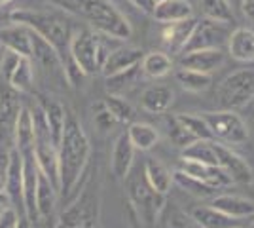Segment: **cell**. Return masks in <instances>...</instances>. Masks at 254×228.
Returning a JSON list of instances; mask_svg holds the SVG:
<instances>
[{"instance_id":"obj_1","label":"cell","mask_w":254,"mask_h":228,"mask_svg":"<svg viewBox=\"0 0 254 228\" xmlns=\"http://www.w3.org/2000/svg\"><path fill=\"white\" fill-rule=\"evenodd\" d=\"M91 158V145L80 120L74 114H66L61 141L57 145L59 162V196L68 204L80 190L85 177V167Z\"/></svg>"},{"instance_id":"obj_2","label":"cell","mask_w":254,"mask_h":228,"mask_svg":"<svg viewBox=\"0 0 254 228\" xmlns=\"http://www.w3.org/2000/svg\"><path fill=\"white\" fill-rule=\"evenodd\" d=\"M10 19L11 23L25 25L38 36H42L55 50V54L59 55L61 65L70 57L68 46H70V38L76 29L64 13L46 10H15L10 15Z\"/></svg>"},{"instance_id":"obj_3","label":"cell","mask_w":254,"mask_h":228,"mask_svg":"<svg viewBox=\"0 0 254 228\" xmlns=\"http://www.w3.org/2000/svg\"><path fill=\"white\" fill-rule=\"evenodd\" d=\"M72 10L80 15L89 29L126 42L131 38L133 27L112 0H74Z\"/></svg>"},{"instance_id":"obj_4","label":"cell","mask_w":254,"mask_h":228,"mask_svg":"<svg viewBox=\"0 0 254 228\" xmlns=\"http://www.w3.org/2000/svg\"><path fill=\"white\" fill-rule=\"evenodd\" d=\"M101 217V185L87 177L82 190L66 204L53 228H99Z\"/></svg>"},{"instance_id":"obj_5","label":"cell","mask_w":254,"mask_h":228,"mask_svg":"<svg viewBox=\"0 0 254 228\" xmlns=\"http://www.w3.org/2000/svg\"><path fill=\"white\" fill-rule=\"evenodd\" d=\"M124 181H126V192L129 198V204L137 211L138 219L146 227H154L158 223V217L165 206V202H167L165 194H159L148 185V181L144 177V169H138L135 173L129 171V175Z\"/></svg>"},{"instance_id":"obj_6","label":"cell","mask_w":254,"mask_h":228,"mask_svg":"<svg viewBox=\"0 0 254 228\" xmlns=\"http://www.w3.org/2000/svg\"><path fill=\"white\" fill-rule=\"evenodd\" d=\"M254 93V67L239 69L216 86L214 103L220 110L243 109Z\"/></svg>"},{"instance_id":"obj_7","label":"cell","mask_w":254,"mask_h":228,"mask_svg":"<svg viewBox=\"0 0 254 228\" xmlns=\"http://www.w3.org/2000/svg\"><path fill=\"white\" fill-rule=\"evenodd\" d=\"M209 130H211L212 141L222 145H241L249 139V126L241 114L235 110H214V112H203L201 114Z\"/></svg>"},{"instance_id":"obj_8","label":"cell","mask_w":254,"mask_h":228,"mask_svg":"<svg viewBox=\"0 0 254 228\" xmlns=\"http://www.w3.org/2000/svg\"><path fill=\"white\" fill-rule=\"evenodd\" d=\"M21 107V93L15 87H11L6 76L0 75V141L6 143L11 149H15L13 131Z\"/></svg>"},{"instance_id":"obj_9","label":"cell","mask_w":254,"mask_h":228,"mask_svg":"<svg viewBox=\"0 0 254 228\" xmlns=\"http://www.w3.org/2000/svg\"><path fill=\"white\" fill-rule=\"evenodd\" d=\"M97 46H99V33H95L89 27L76 29L72 38H70V46H68L70 57L76 61V65L84 71L85 76L95 75L99 71Z\"/></svg>"},{"instance_id":"obj_10","label":"cell","mask_w":254,"mask_h":228,"mask_svg":"<svg viewBox=\"0 0 254 228\" xmlns=\"http://www.w3.org/2000/svg\"><path fill=\"white\" fill-rule=\"evenodd\" d=\"M230 29L226 23L211 21V19H199L195 21V27L191 31L188 42L184 46L182 54L195 52V50H212V48H222L224 44H228L230 38ZM180 54V55H182Z\"/></svg>"},{"instance_id":"obj_11","label":"cell","mask_w":254,"mask_h":228,"mask_svg":"<svg viewBox=\"0 0 254 228\" xmlns=\"http://www.w3.org/2000/svg\"><path fill=\"white\" fill-rule=\"evenodd\" d=\"M214 152H216L218 167H222L233 183H251V181H254V173L251 165L245 162L237 152H233L230 147L214 141Z\"/></svg>"},{"instance_id":"obj_12","label":"cell","mask_w":254,"mask_h":228,"mask_svg":"<svg viewBox=\"0 0 254 228\" xmlns=\"http://www.w3.org/2000/svg\"><path fill=\"white\" fill-rule=\"evenodd\" d=\"M144 52L140 48H135V46H126V44H120L118 48H114L106 61L101 67V73L108 78V76L120 75V73H126L133 67L140 65V59H142Z\"/></svg>"},{"instance_id":"obj_13","label":"cell","mask_w":254,"mask_h":228,"mask_svg":"<svg viewBox=\"0 0 254 228\" xmlns=\"http://www.w3.org/2000/svg\"><path fill=\"white\" fill-rule=\"evenodd\" d=\"M226 61V54L222 48H212V50H195L182 54L180 57V67L191 69V71H199L205 75H212L214 71H218Z\"/></svg>"},{"instance_id":"obj_14","label":"cell","mask_w":254,"mask_h":228,"mask_svg":"<svg viewBox=\"0 0 254 228\" xmlns=\"http://www.w3.org/2000/svg\"><path fill=\"white\" fill-rule=\"evenodd\" d=\"M180 169H182L184 173H188V175H191V177H195V179H199V181L205 183V185L216 188V190H218V188H226V186H230L233 183L222 167L211 165V163L193 162V160H184V158H182Z\"/></svg>"},{"instance_id":"obj_15","label":"cell","mask_w":254,"mask_h":228,"mask_svg":"<svg viewBox=\"0 0 254 228\" xmlns=\"http://www.w3.org/2000/svg\"><path fill=\"white\" fill-rule=\"evenodd\" d=\"M0 44L13 54L21 57L32 55V31L25 25L11 23L10 27L0 29Z\"/></svg>"},{"instance_id":"obj_16","label":"cell","mask_w":254,"mask_h":228,"mask_svg":"<svg viewBox=\"0 0 254 228\" xmlns=\"http://www.w3.org/2000/svg\"><path fill=\"white\" fill-rule=\"evenodd\" d=\"M135 163V147L131 145L127 133L118 135V139L114 141L112 147V156H110V169L116 175L118 179H126L129 171L133 169Z\"/></svg>"},{"instance_id":"obj_17","label":"cell","mask_w":254,"mask_h":228,"mask_svg":"<svg viewBox=\"0 0 254 228\" xmlns=\"http://www.w3.org/2000/svg\"><path fill=\"white\" fill-rule=\"evenodd\" d=\"M211 206L218 211H222L224 215L233 219H249L254 215V202L247 200L243 196L235 194H218L212 198Z\"/></svg>"},{"instance_id":"obj_18","label":"cell","mask_w":254,"mask_h":228,"mask_svg":"<svg viewBox=\"0 0 254 228\" xmlns=\"http://www.w3.org/2000/svg\"><path fill=\"white\" fill-rule=\"evenodd\" d=\"M4 192L10 198L11 206L15 207L17 211H19V207H21V211H23V158L17 149L11 151L8 181H6Z\"/></svg>"},{"instance_id":"obj_19","label":"cell","mask_w":254,"mask_h":228,"mask_svg":"<svg viewBox=\"0 0 254 228\" xmlns=\"http://www.w3.org/2000/svg\"><path fill=\"white\" fill-rule=\"evenodd\" d=\"M152 17L159 23H177L193 17V8L188 0H161L154 6Z\"/></svg>"},{"instance_id":"obj_20","label":"cell","mask_w":254,"mask_h":228,"mask_svg":"<svg viewBox=\"0 0 254 228\" xmlns=\"http://www.w3.org/2000/svg\"><path fill=\"white\" fill-rule=\"evenodd\" d=\"M228 52L233 59L241 63L254 61V31L247 27H239L230 33L228 38Z\"/></svg>"},{"instance_id":"obj_21","label":"cell","mask_w":254,"mask_h":228,"mask_svg":"<svg viewBox=\"0 0 254 228\" xmlns=\"http://www.w3.org/2000/svg\"><path fill=\"white\" fill-rule=\"evenodd\" d=\"M38 105L42 107L44 112V118L48 122V128H50V135H52V141L53 145L57 147L59 141H61V135H63L64 130V122H66V110L64 107L55 101V99H48V97H40Z\"/></svg>"},{"instance_id":"obj_22","label":"cell","mask_w":254,"mask_h":228,"mask_svg":"<svg viewBox=\"0 0 254 228\" xmlns=\"http://www.w3.org/2000/svg\"><path fill=\"white\" fill-rule=\"evenodd\" d=\"M57 188L52 185V181L38 171V185H36V211H38V221H46L53 215L55 206H57Z\"/></svg>"},{"instance_id":"obj_23","label":"cell","mask_w":254,"mask_h":228,"mask_svg":"<svg viewBox=\"0 0 254 228\" xmlns=\"http://www.w3.org/2000/svg\"><path fill=\"white\" fill-rule=\"evenodd\" d=\"M175 101V91L169 86H150L140 95V105L146 112L161 114L169 109Z\"/></svg>"},{"instance_id":"obj_24","label":"cell","mask_w":254,"mask_h":228,"mask_svg":"<svg viewBox=\"0 0 254 228\" xmlns=\"http://www.w3.org/2000/svg\"><path fill=\"white\" fill-rule=\"evenodd\" d=\"M195 21L197 19L190 17V19H184V21L167 23V27L163 31V44L169 48L173 54H182L191 31L195 27Z\"/></svg>"},{"instance_id":"obj_25","label":"cell","mask_w":254,"mask_h":228,"mask_svg":"<svg viewBox=\"0 0 254 228\" xmlns=\"http://www.w3.org/2000/svg\"><path fill=\"white\" fill-rule=\"evenodd\" d=\"M193 221L201 228H232L241 225V219H233L224 215L222 211L214 209L212 206H197L190 211Z\"/></svg>"},{"instance_id":"obj_26","label":"cell","mask_w":254,"mask_h":228,"mask_svg":"<svg viewBox=\"0 0 254 228\" xmlns=\"http://www.w3.org/2000/svg\"><path fill=\"white\" fill-rule=\"evenodd\" d=\"M13 143L19 152L34 151V124H32L31 107L23 105L19 110V116L15 122V131H13Z\"/></svg>"},{"instance_id":"obj_27","label":"cell","mask_w":254,"mask_h":228,"mask_svg":"<svg viewBox=\"0 0 254 228\" xmlns=\"http://www.w3.org/2000/svg\"><path fill=\"white\" fill-rule=\"evenodd\" d=\"M144 177H146V181H148V185L159 192V194H165L171 190V185H173V173H171L169 169H167V165H163V163L156 160V158H148L146 162H144Z\"/></svg>"},{"instance_id":"obj_28","label":"cell","mask_w":254,"mask_h":228,"mask_svg":"<svg viewBox=\"0 0 254 228\" xmlns=\"http://www.w3.org/2000/svg\"><path fill=\"white\" fill-rule=\"evenodd\" d=\"M126 133L127 137H129V141H131V145L135 147V151H150L159 141V131L154 126L142 124V122H131Z\"/></svg>"},{"instance_id":"obj_29","label":"cell","mask_w":254,"mask_h":228,"mask_svg":"<svg viewBox=\"0 0 254 228\" xmlns=\"http://www.w3.org/2000/svg\"><path fill=\"white\" fill-rule=\"evenodd\" d=\"M159 228H201L190 213H186L184 209H180L175 204H167L161 209L158 217Z\"/></svg>"},{"instance_id":"obj_30","label":"cell","mask_w":254,"mask_h":228,"mask_svg":"<svg viewBox=\"0 0 254 228\" xmlns=\"http://www.w3.org/2000/svg\"><path fill=\"white\" fill-rule=\"evenodd\" d=\"M173 69V59L163 52H150L140 59V73L148 78H163Z\"/></svg>"},{"instance_id":"obj_31","label":"cell","mask_w":254,"mask_h":228,"mask_svg":"<svg viewBox=\"0 0 254 228\" xmlns=\"http://www.w3.org/2000/svg\"><path fill=\"white\" fill-rule=\"evenodd\" d=\"M8 80L11 87H15L19 93H31L34 87V69H32L31 57H19Z\"/></svg>"},{"instance_id":"obj_32","label":"cell","mask_w":254,"mask_h":228,"mask_svg":"<svg viewBox=\"0 0 254 228\" xmlns=\"http://www.w3.org/2000/svg\"><path fill=\"white\" fill-rule=\"evenodd\" d=\"M177 76V82L184 87L186 91L190 93H203L207 91L212 84V76L205 75V73H199V71H191V69H184L180 67L179 71L175 73Z\"/></svg>"},{"instance_id":"obj_33","label":"cell","mask_w":254,"mask_h":228,"mask_svg":"<svg viewBox=\"0 0 254 228\" xmlns=\"http://www.w3.org/2000/svg\"><path fill=\"white\" fill-rule=\"evenodd\" d=\"M199 6H201L205 19L226 23V25L235 21V15H233V8L230 0H199Z\"/></svg>"},{"instance_id":"obj_34","label":"cell","mask_w":254,"mask_h":228,"mask_svg":"<svg viewBox=\"0 0 254 228\" xmlns=\"http://www.w3.org/2000/svg\"><path fill=\"white\" fill-rule=\"evenodd\" d=\"M182 158L184 160H193V162L218 165L216 152H214V141H205V139H197V141L190 143L188 147H184L182 149Z\"/></svg>"},{"instance_id":"obj_35","label":"cell","mask_w":254,"mask_h":228,"mask_svg":"<svg viewBox=\"0 0 254 228\" xmlns=\"http://www.w3.org/2000/svg\"><path fill=\"white\" fill-rule=\"evenodd\" d=\"M173 183L177 186H180L184 192L195 196V198H209V196L216 194V188L205 185V183H201L199 179H195V177H191V175L184 173L182 169L173 171Z\"/></svg>"},{"instance_id":"obj_36","label":"cell","mask_w":254,"mask_h":228,"mask_svg":"<svg viewBox=\"0 0 254 228\" xmlns=\"http://www.w3.org/2000/svg\"><path fill=\"white\" fill-rule=\"evenodd\" d=\"M177 120L184 126V130L188 131L195 141L197 139L212 141L211 130H209V126H207L203 116H197V114H177Z\"/></svg>"},{"instance_id":"obj_37","label":"cell","mask_w":254,"mask_h":228,"mask_svg":"<svg viewBox=\"0 0 254 228\" xmlns=\"http://www.w3.org/2000/svg\"><path fill=\"white\" fill-rule=\"evenodd\" d=\"M105 103H106V107H108V110L114 114V118H116L118 124H131V122H133V118H135V109H133L131 103L126 101L122 95L110 93V95L105 99Z\"/></svg>"},{"instance_id":"obj_38","label":"cell","mask_w":254,"mask_h":228,"mask_svg":"<svg viewBox=\"0 0 254 228\" xmlns=\"http://www.w3.org/2000/svg\"><path fill=\"white\" fill-rule=\"evenodd\" d=\"M93 122H95V126L101 131H110L118 124L114 114L106 107L105 99L103 101H97L95 105H93Z\"/></svg>"},{"instance_id":"obj_39","label":"cell","mask_w":254,"mask_h":228,"mask_svg":"<svg viewBox=\"0 0 254 228\" xmlns=\"http://www.w3.org/2000/svg\"><path fill=\"white\" fill-rule=\"evenodd\" d=\"M167 124H169V139L173 141V145H177L179 149H184V147H188L190 143L195 141L190 133L184 130V126L177 120V116H171Z\"/></svg>"},{"instance_id":"obj_40","label":"cell","mask_w":254,"mask_h":228,"mask_svg":"<svg viewBox=\"0 0 254 228\" xmlns=\"http://www.w3.org/2000/svg\"><path fill=\"white\" fill-rule=\"evenodd\" d=\"M11 147L0 141V192H4L6 181H8V169H10V158H11Z\"/></svg>"},{"instance_id":"obj_41","label":"cell","mask_w":254,"mask_h":228,"mask_svg":"<svg viewBox=\"0 0 254 228\" xmlns=\"http://www.w3.org/2000/svg\"><path fill=\"white\" fill-rule=\"evenodd\" d=\"M19 221V211L13 206H8L4 211H0V228H15Z\"/></svg>"},{"instance_id":"obj_42","label":"cell","mask_w":254,"mask_h":228,"mask_svg":"<svg viewBox=\"0 0 254 228\" xmlns=\"http://www.w3.org/2000/svg\"><path fill=\"white\" fill-rule=\"evenodd\" d=\"M129 2H131L135 8H138L142 13H148V15H152L154 6H156V2H154V0H129Z\"/></svg>"},{"instance_id":"obj_43","label":"cell","mask_w":254,"mask_h":228,"mask_svg":"<svg viewBox=\"0 0 254 228\" xmlns=\"http://www.w3.org/2000/svg\"><path fill=\"white\" fill-rule=\"evenodd\" d=\"M241 11L245 17L254 21V0H241Z\"/></svg>"},{"instance_id":"obj_44","label":"cell","mask_w":254,"mask_h":228,"mask_svg":"<svg viewBox=\"0 0 254 228\" xmlns=\"http://www.w3.org/2000/svg\"><path fill=\"white\" fill-rule=\"evenodd\" d=\"M243 112L247 114V118L254 122V93H253V97L247 101V105L243 107Z\"/></svg>"},{"instance_id":"obj_45","label":"cell","mask_w":254,"mask_h":228,"mask_svg":"<svg viewBox=\"0 0 254 228\" xmlns=\"http://www.w3.org/2000/svg\"><path fill=\"white\" fill-rule=\"evenodd\" d=\"M15 228H32V223L25 217V215H21V217H19V221H17V227H15Z\"/></svg>"},{"instance_id":"obj_46","label":"cell","mask_w":254,"mask_h":228,"mask_svg":"<svg viewBox=\"0 0 254 228\" xmlns=\"http://www.w3.org/2000/svg\"><path fill=\"white\" fill-rule=\"evenodd\" d=\"M13 0H0V8H4V6H8V4H11Z\"/></svg>"},{"instance_id":"obj_47","label":"cell","mask_w":254,"mask_h":228,"mask_svg":"<svg viewBox=\"0 0 254 228\" xmlns=\"http://www.w3.org/2000/svg\"><path fill=\"white\" fill-rule=\"evenodd\" d=\"M232 228H247V227H243V225H235V227H232Z\"/></svg>"},{"instance_id":"obj_48","label":"cell","mask_w":254,"mask_h":228,"mask_svg":"<svg viewBox=\"0 0 254 228\" xmlns=\"http://www.w3.org/2000/svg\"><path fill=\"white\" fill-rule=\"evenodd\" d=\"M249 228H254V221H253V223H251V227H249Z\"/></svg>"},{"instance_id":"obj_49","label":"cell","mask_w":254,"mask_h":228,"mask_svg":"<svg viewBox=\"0 0 254 228\" xmlns=\"http://www.w3.org/2000/svg\"><path fill=\"white\" fill-rule=\"evenodd\" d=\"M154 2H156V4H158V2H161V0H154Z\"/></svg>"},{"instance_id":"obj_50","label":"cell","mask_w":254,"mask_h":228,"mask_svg":"<svg viewBox=\"0 0 254 228\" xmlns=\"http://www.w3.org/2000/svg\"><path fill=\"white\" fill-rule=\"evenodd\" d=\"M239 4H241V0H239Z\"/></svg>"}]
</instances>
